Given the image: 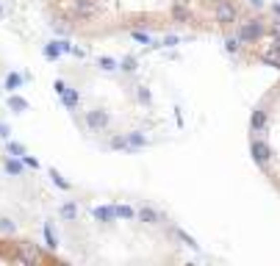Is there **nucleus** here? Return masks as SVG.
<instances>
[{
	"instance_id": "f257e3e1",
	"label": "nucleus",
	"mask_w": 280,
	"mask_h": 266,
	"mask_svg": "<svg viewBox=\"0 0 280 266\" xmlns=\"http://www.w3.org/2000/svg\"><path fill=\"white\" fill-rule=\"evenodd\" d=\"M219 0H45L53 31L61 36L106 39L130 31H217Z\"/></svg>"
},
{
	"instance_id": "f03ea898",
	"label": "nucleus",
	"mask_w": 280,
	"mask_h": 266,
	"mask_svg": "<svg viewBox=\"0 0 280 266\" xmlns=\"http://www.w3.org/2000/svg\"><path fill=\"white\" fill-rule=\"evenodd\" d=\"M0 263L11 266V263H22V266H33V263H67L64 258L56 255V250H42L39 244L28 239H0Z\"/></svg>"
},
{
	"instance_id": "7ed1b4c3",
	"label": "nucleus",
	"mask_w": 280,
	"mask_h": 266,
	"mask_svg": "<svg viewBox=\"0 0 280 266\" xmlns=\"http://www.w3.org/2000/svg\"><path fill=\"white\" fill-rule=\"evenodd\" d=\"M241 22V6L239 0H219L214 6V25L217 31H230Z\"/></svg>"
},
{
	"instance_id": "20e7f679",
	"label": "nucleus",
	"mask_w": 280,
	"mask_h": 266,
	"mask_svg": "<svg viewBox=\"0 0 280 266\" xmlns=\"http://www.w3.org/2000/svg\"><path fill=\"white\" fill-rule=\"evenodd\" d=\"M266 31H269V22H266L264 17H250V20H244V22L236 25V36H239L241 47L258 45L261 39L266 36Z\"/></svg>"
},
{
	"instance_id": "39448f33",
	"label": "nucleus",
	"mask_w": 280,
	"mask_h": 266,
	"mask_svg": "<svg viewBox=\"0 0 280 266\" xmlns=\"http://www.w3.org/2000/svg\"><path fill=\"white\" fill-rule=\"evenodd\" d=\"M250 156H253V161L258 164L261 169H266V167H269V161H272L269 141H266L264 136H253V139H250Z\"/></svg>"
},
{
	"instance_id": "423d86ee",
	"label": "nucleus",
	"mask_w": 280,
	"mask_h": 266,
	"mask_svg": "<svg viewBox=\"0 0 280 266\" xmlns=\"http://www.w3.org/2000/svg\"><path fill=\"white\" fill-rule=\"evenodd\" d=\"M53 89H56V94L61 97V103L67 105V108H78V103H81V94H78V89L67 86L64 81H56V84H53Z\"/></svg>"
},
{
	"instance_id": "0eeeda50",
	"label": "nucleus",
	"mask_w": 280,
	"mask_h": 266,
	"mask_svg": "<svg viewBox=\"0 0 280 266\" xmlns=\"http://www.w3.org/2000/svg\"><path fill=\"white\" fill-rule=\"evenodd\" d=\"M86 125H89V131H106V128H109V114H106V111H89L86 114Z\"/></svg>"
},
{
	"instance_id": "6e6552de",
	"label": "nucleus",
	"mask_w": 280,
	"mask_h": 266,
	"mask_svg": "<svg viewBox=\"0 0 280 266\" xmlns=\"http://www.w3.org/2000/svg\"><path fill=\"white\" fill-rule=\"evenodd\" d=\"M264 128H266V108L258 105V108L253 111V117H250V133L258 136V133H264Z\"/></svg>"
},
{
	"instance_id": "1a4fd4ad",
	"label": "nucleus",
	"mask_w": 280,
	"mask_h": 266,
	"mask_svg": "<svg viewBox=\"0 0 280 266\" xmlns=\"http://www.w3.org/2000/svg\"><path fill=\"white\" fill-rule=\"evenodd\" d=\"M92 216L103 224H114L117 222V214H114V205H100V208L92 211Z\"/></svg>"
},
{
	"instance_id": "9d476101",
	"label": "nucleus",
	"mask_w": 280,
	"mask_h": 266,
	"mask_svg": "<svg viewBox=\"0 0 280 266\" xmlns=\"http://www.w3.org/2000/svg\"><path fill=\"white\" fill-rule=\"evenodd\" d=\"M136 216H139L142 222H147V224H158L161 222V214H158V211H153V208H139V211H136Z\"/></svg>"
},
{
	"instance_id": "9b49d317",
	"label": "nucleus",
	"mask_w": 280,
	"mask_h": 266,
	"mask_svg": "<svg viewBox=\"0 0 280 266\" xmlns=\"http://www.w3.org/2000/svg\"><path fill=\"white\" fill-rule=\"evenodd\" d=\"M125 144H128V150H142L147 144V139L142 133H128L125 136Z\"/></svg>"
},
{
	"instance_id": "f8f14e48",
	"label": "nucleus",
	"mask_w": 280,
	"mask_h": 266,
	"mask_svg": "<svg viewBox=\"0 0 280 266\" xmlns=\"http://www.w3.org/2000/svg\"><path fill=\"white\" fill-rule=\"evenodd\" d=\"M9 108L17 111V114H22V111H28V100L20 97V94H9Z\"/></svg>"
},
{
	"instance_id": "ddd939ff",
	"label": "nucleus",
	"mask_w": 280,
	"mask_h": 266,
	"mask_svg": "<svg viewBox=\"0 0 280 266\" xmlns=\"http://www.w3.org/2000/svg\"><path fill=\"white\" fill-rule=\"evenodd\" d=\"M61 219H67V222L78 219V205H75V203H64L61 205Z\"/></svg>"
},
{
	"instance_id": "4468645a",
	"label": "nucleus",
	"mask_w": 280,
	"mask_h": 266,
	"mask_svg": "<svg viewBox=\"0 0 280 266\" xmlns=\"http://www.w3.org/2000/svg\"><path fill=\"white\" fill-rule=\"evenodd\" d=\"M114 214L117 219H136V211L130 205H114Z\"/></svg>"
},
{
	"instance_id": "2eb2a0df",
	"label": "nucleus",
	"mask_w": 280,
	"mask_h": 266,
	"mask_svg": "<svg viewBox=\"0 0 280 266\" xmlns=\"http://www.w3.org/2000/svg\"><path fill=\"white\" fill-rule=\"evenodd\" d=\"M61 56V39L58 42H50L45 47V58H50V61H56V58Z\"/></svg>"
},
{
	"instance_id": "dca6fc26",
	"label": "nucleus",
	"mask_w": 280,
	"mask_h": 266,
	"mask_svg": "<svg viewBox=\"0 0 280 266\" xmlns=\"http://www.w3.org/2000/svg\"><path fill=\"white\" fill-rule=\"evenodd\" d=\"M20 86H22V75H17V72L6 75V89H9V92H14V89H20Z\"/></svg>"
},
{
	"instance_id": "f3484780",
	"label": "nucleus",
	"mask_w": 280,
	"mask_h": 266,
	"mask_svg": "<svg viewBox=\"0 0 280 266\" xmlns=\"http://www.w3.org/2000/svg\"><path fill=\"white\" fill-rule=\"evenodd\" d=\"M225 50H228V53H233V56L241 50V42H239V36H236V33H233V36H228V39H225Z\"/></svg>"
},
{
	"instance_id": "a211bd4d",
	"label": "nucleus",
	"mask_w": 280,
	"mask_h": 266,
	"mask_svg": "<svg viewBox=\"0 0 280 266\" xmlns=\"http://www.w3.org/2000/svg\"><path fill=\"white\" fill-rule=\"evenodd\" d=\"M6 172L9 175H22V164L17 158H6Z\"/></svg>"
},
{
	"instance_id": "6ab92c4d",
	"label": "nucleus",
	"mask_w": 280,
	"mask_h": 266,
	"mask_svg": "<svg viewBox=\"0 0 280 266\" xmlns=\"http://www.w3.org/2000/svg\"><path fill=\"white\" fill-rule=\"evenodd\" d=\"M9 153L14 158H22V156H25V147H22L20 141H9Z\"/></svg>"
},
{
	"instance_id": "aec40b11",
	"label": "nucleus",
	"mask_w": 280,
	"mask_h": 266,
	"mask_svg": "<svg viewBox=\"0 0 280 266\" xmlns=\"http://www.w3.org/2000/svg\"><path fill=\"white\" fill-rule=\"evenodd\" d=\"M97 67H103L106 72H111V69H117V61L109 58V56H103V58H97Z\"/></svg>"
},
{
	"instance_id": "412c9836",
	"label": "nucleus",
	"mask_w": 280,
	"mask_h": 266,
	"mask_svg": "<svg viewBox=\"0 0 280 266\" xmlns=\"http://www.w3.org/2000/svg\"><path fill=\"white\" fill-rule=\"evenodd\" d=\"M120 67L125 69V72H133V69H136V58L133 56H125L122 61H120Z\"/></svg>"
},
{
	"instance_id": "4be33fe9",
	"label": "nucleus",
	"mask_w": 280,
	"mask_h": 266,
	"mask_svg": "<svg viewBox=\"0 0 280 266\" xmlns=\"http://www.w3.org/2000/svg\"><path fill=\"white\" fill-rule=\"evenodd\" d=\"M45 236H47V247L56 250V233H53V224H45Z\"/></svg>"
},
{
	"instance_id": "5701e85b",
	"label": "nucleus",
	"mask_w": 280,
	"mask_h": 266,
	"mask_svg": "<svg viewBox=\"0 0 280 266\" xmlns=\"http://www.w3.org/2000/svg\"><path fill=\"white\" fill-rule=\"evenodd\" d=\"M50 177H53V183H56V186H61V188H69V183H67V180H64V177H61V175H58V172H56V169H50Z\"/></svg>"
},
{
	"instance_id": "b1692460",
	"label": "nucleus",
	"mask_w": 280,
	"mask_h": 266,
	"mask_svg": "<svg viewBox=\"0 0 280 266\" xmlns=\"http://www.w3.org/2000/svg\"><path fill=\"white\" fill-rule=\"evenodd\" d=\"M111 147H114V150H128V144H125V136H114V139H111Z\"/></svg>"
},
{
	"instance_id": "393cba45",
	"label": "nucleus",
	"mask_w": 280,
	"mask_h": 266,
	"mask_svg": "<svg viewBox=\"0 0 280 266\" xmlns=\"http://www.w3.org/2000/svg\"><path fill=\"white\" fill-rule=\"evenodd\" d=\"M20 161L25 164V167H31V169H39V161H37V158H33V156H28V153H25V156L20 158Z\"/></svg>"
},
{
	"instance_id": "a878e982",
	"label": "nucleus",
	"mask_w": 280,
	"mask_h": 266,
	"mask_svg": "<svg viewBox=\"0 0 280 266\" xmlns=\"http://www.w3.org/2000/svg\"><path fill=\"white\" fill-rule=\"evenodd\" d=\"M0 233H14V222H11V219H0Z\"/></svg>"
},
{
	"instance_id": "bb28decb",
	"label": "nucleus",
	"mask_w": 280,
	"mask_h": 266,
	"mask_svg": "<svg viewBox=\"0 0 280 266\" xmlns=\"http://www.w3.org/2000/svg\"><path fill=\"white\" fill-rule=\"evenodd\" d=\"M272 14L280 17V3H272Z\"/></svg>"
},
{
	"instance_id": "cd10ccee",
	"label": "nucleus",
	"mask_w": 280,
	"mask_h": 266,
	"mask_svg": "<svg viewBox=\"0 0 280 266\" xmlns=\"http://www.w3.org/2000/svg\"><path fill=\"white\" fill-rule=\"evenodd\" d=\"M0 136H3V139H6V136H9V128H6L3 122H0Z\"/></svg>"
}]
</instances>
